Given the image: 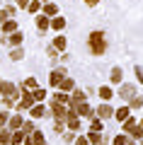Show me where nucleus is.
Masks as SVG:
<instances>
[{
	"label": "nucleus",
	"instance_id": "nucleus-30",
	"mask_svg": "<svg viewBox=\"0 0 143 145\" xmlns=\"http://www.w3.org/2000/svg\"><path fill=\"white\" fill-rule=\"evenodd\" d=\"M141 106H143V97H141V94H136V97L131 99V106H129V109H141Z\"/></svg>",
	"mask_w": 143,
	"mask_h": 145
},
{
	"label": "nucleus",
	"instance_id": "nucleus-25",
	"mask_svg": "<svg viewBox=\"0 0 143 145\" xmlns=\"http://www.w3.org/2000/svg\"><path fill=\"white\" fill-rule=\"evenodd\" d=\"M121 75H124L121 68H114V70H112V82H114V85H119V82H121Z\"/></svg>",
	"mask_w": 143,
	"mask_h": 145
},
{
	"label": "nucleus",
	"instance_id": "nucleus-22",
	"mask_svg": "<svg viewBox=\"0 0 143 145\" xmlns=\"http://www.w3.org/2000/svg\"><path fill=\"white\" fill-rule=\"evenodd\" d=\"M22 123H24V121H22V116H12V119H10V128H12V131H20Z\"/></svg>",
	"mask_w": 143,
	"mask_h": 145
},
{
	"label": "nucleus",
	"instance_id": "nucleus-7",
	"mask_svg": "<svg viewBox=\"0 0 143 145\" xmlns=\"http://www.w3.org/2000/svg\"><path fill=\"white\" fill-rule=\"evenodd\" d=\"M63 80H66V68H56V70L51 72V85H53V87H58Z\"/></svg>",
	"mask_w": 143,
	"mask_h": 145
},
{
	"label": "nucleus",
	"instance_id": "nucleus-43",
	"mask_svg": "<svg viewBox=\"0 0 143 145\" xmlns=\"http://www.w3.org/2000/svg\"><path fill=\"white\" fill-rule=\"evenodd\" d=\"M17 3H20V7H27V5H29V0H17Z\"/></svg>",
	"mask_w": 143,
	"mask_h": 145
},
{
	"label": "nucleus",
	"instance_id": "nucleus-13",
	"mask_svg": "<svg viewBox=\"0 0 143 145\" xmlns=\"http://www.w3.org/2000/svg\"><path fill=\"white\" fill-rule=\"evenodd\" d=\"M129 114H131V109H129V106L114 109V119H117V121H126V119H129Z\"/></svg>",
	"mask_w": 143,
	"mask_h": 145
},
{
	"label": "nucleus",
	"instance_id": "nucleus-4",
	"mask_svg": "<svg viewBox=\"0 0 143 145\" xmlns=\"http://www.w3.org/2000/svg\"><path fill=\"white\" fill-rule=\"evenodd\" d=\"M29 114H32V119H44V116H51V111H49L41 102H36L34 106L29 109Z\"/></svg>",
	"mask_w": 143,
	"mask_h": 145
},
{
	"label": "nucleus",
	"instance_id": "nucleus-26",
	"mask_svg": "<svg viewBox=\"0 0 143 145\" xmlns=\"http://www.w3.org/2000/svg\"><path fill=\"white\" fill-rule=\"evenodd\" d=\"M32 97H34V102H44L46 92H44V89H39V87H36V89H32Z\"/></svg>",
	"mask_w": 143,
	"mask_h": 145
},
{
	"label": "nucleus",
	"instance_id": "nucleus-36",
	"mask_svg": "<svg viewBox=\"0 0 143 145\" xmlns=\"http://www.w3.org/2000/svg\"><path fill=\"white\" fill-rule=\"evenodd\" d=\"M24 87H27V89H36V80H34V78H27V80H24Z\"/></svg>",
	"mask_w": 143,
	"mask_h": 145
},
{
	"label": "nucleus",
	"instance_id": "nucleus-33",
	"mask_svg": "<svg viewBox=\"0 0 143 145\" xmlns=\"http://www.w3.org/2000/svg\"><path fill=\"white\" fill-rule=\"evenodd\" d=\"M22 56H24V51H22L20 46H15V48H12V53H10V58H12V61H20Z\"/></svg>",
	"mask_w": 143,
	"mask_h": 145
},
{
	"label": "nucleus",
	"instance_id": "nucleus-15",
	"mask_svg": "<svg viewBox=\"0 0 143 145\" xmlns=\"http://www.w3.org/2000/svg\"><path fill=\"white\" fill-rule=\"evenodd\" d=\"M82 102H85V92H82V89H73L71 106H75V104H82Z\"/></svg>",
	"mask_w": 143,
	"mask_h": 145
},
{
	"label": "nucleus",
	"instance_id": "nucleus-16",
	"mask_svg": "<svg viewBox=\"0 0 143 145\" xmlns=\"http://www.w3.org/2000/svg\"><path fill=\"white\" fill-rule=\"evenodd\" d=\"M12 12H15V7H10V5H5V7H3V10H0V24L10 20V15H12Z\"/></svg>",
	"mask_w": 143,
	"mask_h": 145
},
{
	"label": "nucleus",
	"instance_id": "nucleus-24",
	"mask_svg": "<svg viewBox=\"0 0 143 145\" xmlns=\"http://www.w3.org/2000/svg\"><path fill=\"white\" fill-rule=\"evenodd\" d=\"M7 41H10L12 46H20V44H22V34H20V31H12V36L7 39Z\"/></svg>",
	"mask_w": 143,
	"mask_h": 145
},
{
	"label": "nucleus",
	"instance_id": "nucleus-28",
	"mask_svg": "<svg viewBox=\"0 0 143 145\" xmlns=\"http://www.w3.org/2000/svg\"><path fill=\"white\" fill-rule=\"evenodd\" d=\"M22 140H24V133H22V131H15V133H12V140H10V143L22 145Z\"/></svg>",
	"mask_w": 143,
	"mask_h": 145
},
{
	"label": "nucleus",
	"instance_id": "nucleus-8",
	"mask_svg": "<svg viewBox=\"0 0 143 145\" xmlns=\"http://www.w3.org/2000/svg\"><path fill=\"white\" fill-rule=\"evenodd\" d=\"M119 97L131 102V99L136 97V87H133V85H121V89H119Z\"/></svg>",
	"mask_w": 143,
	"mask_h": 145
},
{
	"label": "nucleus",
	"instance_id": "nucleus-31",
	"mask_svg": "<svg viewBox=\"0 0 143 145\" xmlns=\"http://www.w3.org/2000/svg\"><path fill=\"white\" fill-rule=\"evenodd\" d=\"M129 143V135L126 133H121V135H117V138L112 140V145H126Z\"/></svg>",
	"mask_w": 143,
	"mask_h": 145
},
{
	"label": "nucleus",
	"instance_id": "nucleus-5",
	"mask_svg": "<svg viewBox=\"0 0 143 145\" xmlns=\"http://www.w3.org/2000/svg\"><path fill=\"white\" fill-rule=\"evenodd\" d=\"M34 97H32V92H22V99H20V104H17V106H20V111H27V109H32L34 106Z\"/></svg>",
	"mask_w": 143,
	"mask_h": 145
},
{
	"label": "nucleus",
	"instance_id": "nucleus-9",
	"mask_svg": "<svg viewBox=\"0 0 143 145\" xmlns=\"http://www.w3.org/2000/svg\"><path fill=\"white\" fill-rule=\"evenodd\" d=\"M136 126H138V121H136V119H131V116H129V119L124 121V131H126V135H133V138H136V135H138Z\"/></svg>",
	"mask_w": 143,
	"mask_h": 145
},
{
	"label": "nucleus",
	"instance_id": "nucleus-41",
	"mask_svg": "<svg viewBox=\"0 0 143 145\" xmlns=\"http://www.w3.org/2000/svg\"><path fill=\"white\" fill-rule=\"evenodd\" d=\"M136 131H138V135H136V138H141V135H143V121H141V123L136 126Z\"/></svg>",
	"mask_w": 143,
	"mask_h": 145
},
{
	"label": "nucleus",
	"instance_id": "nucleus-6",
	"mask_svg": "<svg viewBox=\"0 0 143 145\" xmlns=\"http://www.w3.org/2000/svg\"><path fill=\"white\" fill-rule=\"evenodd\" d=\"M66 123L71 131H78L80 128V119H78V114L73 111V109H68V114H66Z\"/></svg>",
	"mask_w": 143,
	"mask_h": 145
},
{
	"label": "nucleus",
	"instance_id": "nucleus-40",
	"mask_svg": "<svg viewBox=\"0 0 143 145\" xmlns=\"http://www.w3.org/2000/svg\"><path fill=\"white\" fill-rule=\"evenodd\" d=\"M136 78H138V80H141V82H143V70H141V65L136 68Z\"/></svg>",
	"mask_w": 143,
	"mask_h": 145
},
{
	"label": "nucleus",
	"instance_id": "nucleus-19",
	"mask_svg": "<svg viewBox=\"0 0 143 145\" xmlns=\"http://www.w3.org/2000/svg\"><path fill=\"white\" fill-rule=\"evenodd\" d=\"M58 87H61V92H73V89H75V85H73V80H71V78H66L61 85H58Z\"/></svg>",
	"mask_w": 143,
	"mask_h": 145
},
{
	"label": "nucleus",
	"instance_id": "nucleus-39",
	"mask_svg": "<svg viewBox=\"0 0 143 145\" xmlns=\"http://www.w3.org/2000/svg\"><path fill=\"white\" fill-rule=\"evenodd\" d=\"M5 121H7V111H0V126L5 123Z\"/></svg>",
	"mask_w": 143,
	"mask_h": 145
},
{
	"label": "nucleus",
	"instance_id": "nucleus-1",
	"mask_svg": "<svg viewBox=\"0 0 143 145\" xmlns=\"http://www.w3.org/2000/svg\"><path fill=\"white\" fill-rule=\"evenodd\" d=\"M104 48H107L104 34H102V31H92V34H90V51L95 53V56H102Z\"/></svg>",
	"mask_w": 143,
	"mask_h": 145
},
{
	"label": "nucleus",
	"instance_id": "nucleus-38",
	"mask_svg": "<svg viewBox=\"0 0 143 145\" xmlns=\"http://www.w3.org/2000/svg\"><path fill=\"white\" fill-rule=\"evenodd\" d=\"M75 145H90V140H87V135H80V138H75Z\"/></svg>",
	"mask_w": 143,
	"mask_h": 145
},
{
	"label": "nucleus",
	"instance_id": "nucleus-35",
	"mask_svg": "<svg viewBox=\"0 0 143 145\" xmlns=\"http://www.w3.org/2000/svg\"><path fill=\"white\" fill-rule=\"evenodd\" d=\"M27 7H29V12H39L41 10V7H39V0H29V5H27Z\"/></svg>",
	"mask_w": 143,
	"mask_h": 145
},
{
	"label": "nucleus",
	"instance_id": "nucleus-44",
	"mask_svg": "<svg viewBox=\"0 0 143 145\" xmlns=\"http://www.w3.org/2000/svg\"><path fill=\"white\" fill-rule=\"evenodd\" d=\"M126 145H136V143H131V140H129V143H126Z\"/></svg>",
	"mask_w": 143,
	"mask_h": 145
},
{
	"label": "nucleus",
	"instance_id": "nucleus-23",
	"mask_svg": "<svg viewBox=\"0 0 143 145\" xmlns=\"http://www.w3.org/2000/svg\"><path fill=\"white\" fill-rule=\"evenodd\" d=\"M20 131H22L24 135H32L36 128H34V123H32V121H27V123H22V128H20Z\"/></svg>",
	"mask_w": 143,
	"mask_h": 145
},
{
	"label": "nucleus",
	"instance_id": "nucleus-18",
	"mask_svg": "<svg viewBox=\"0 0 143 145\" xmlns=\"http://www.w3.org/2000/svg\"><path fill=\"white\" fill-rule=\"evenodd\" d=\"M12 34V31H17V22L15 20H7V22H3V34Z\"/></svg>",
	"mask_w": 143,
	"mask_h": 145
},
{
	"label": "nucleus",
	"instance_id": "nucleus-17",
	"mask_svg": "<svg viewBox=\"0 0 143 145\" xmlns=\"http://www.w3.org/2000/svg\"><path fill=\"white\" fill-rule=\"evenodd\" d=\"M44 15L46 17H56L58 15V7L53 5V3H46V5H44Z\"/></svg>",
	"mask_w": 143,
	"mask_h": 145
},
{
	"label": "nucleus",
	"instance_id": "nucleus-34",
	"mask_svg": "<svg viewBox=\"0 0 143 145\" xmlns=\"http://www.w3.org/2000/svg\"><path fill=\"white\" fill-rule=\"evenodd\" d=\"M112 94H114V92H112L109 87H100V99H104V102H107V99L112 97Z\"/></svg>",
	"mask_w": 143,
	"mask_h": 145
},
{
	"label": "nucleus",
	"instance_id": "nucleus-27",
	"mask_svg": "<svg viewBox=\"0 0 143 145\" xmlns=\"http://www.w3.org/2000/svg\"><path fill=\"white\" fill-rule=\"evenodd\" d=\"M53 102H58V104H63V106H68V104H71V99H68V94L58 92V94H56V99H53Z\"/></svg>",
	"mask_w": 143,
	"mask_h": 145
},
{
	"label": "nucleus",
	"instance_id": "nucleus-3",
	"mask_svg": "<svg viewBox=\"0 0 143 145\" xmlns=\"http://www.w3.org/2000/svg\"><path fill=\"white\" fill-rule=\"evenodd\" d=\"M49 111H51V116H53V119H56V123H63V121H66V114H68V109L63 106V104L53 102V104H51V109H49Z\"/></svg>",
	"mask_w": 143,
	"mask_h": 145
},
{
	"label": "nucleus",
	"instance_id": "nucleus-2",
	"mask_svg": "<svg viewBox=\"0 0 143 145\" xmlns=\"http://www.w3.org/2000/svg\"><path fill=\"white\" fill-rule=\"evenodd\" d=\"M0 94L5 97V104L10 106V104L17 99V87H15L12 82H5V80H0Z\"/></svg>",
	"mask_w": 143,
	"mask_h": 145
},
{
	"label": "nucleus",
	"instance_id": "nucleus-12",
	"mask_svg": "<svg viewBox=\"0 0 143 145\" xmlns=\"http://www.w3.org/2000/svg\"><path fill=\"white\" fill-rule=\"evenodd\" d=\"M97 116H100V119L104 121V119H109V116H114V109L109 106V104H102V106L97 109Z\"/></svg>",
	"mask_w": 143,
	"mask_h": 145
},
{
	"label": "nucleus",
	"instance_id": "nucleus-21",
	"mask_svg": "<svg viewBox=\"0 0 143 145\" xmlns=\"http://www.w3.org/2000/svg\"><path fill=\"white\" fill-rule=\"evenodd\" d=\"M51 27H53L56 31H61L63 27H66V20H63V17H53V20H51Z\"/></svg>",
	"mask_w": 143,
	"mask_h": 145
},
{
	"label": "nucleus",
	"instance_id": "nucleus-42",
	"mask_svg": "<svg viewBox=\"0 0 143 145\" xmlns=\"http://www.w3.org/2000/svg\"><path fill=\"white\" fill-rule=\"evenodd\" d=\"M97 3H100V0H85V5H90V7H95Z\"/></svg>",
	"mask_w": 143,
	"mask_h": 145
},
{
	"label": "nucleus",
	"instance_id": "nucleus-20",
	"mask_svg": "<svg viewBox=\"0 0 143 145\" xmlns=\"http://www.w3.org/2000/svg\"><path fill=\"white\" fill-rule=\"evenodd\" d=\"M66 36H56V41H53V48H56V51H66Z\"/></svg>",
	"mask_w": 143,
	"mask_h": 145
},
{
	"label": "nucleus",
	"instance_id": "nucleus-37",
	"mask_svg": "<svg viewBox=\"0 0 143 145\" xmlns=\"http://www.w3.org/2000/svg\"><path fill=\"white\" fill-rule=\"evenodd\" d=\"M92 131H102V119H92Z\"/></svg>",
	"mask_w": 143,
	"mask_h": 145
},
{
	"label": "nucleus",
	"instance_id": "nucleus-32",
	"mask_svg": "<svg viewBox=\"0 0 143 145\" xmlns=\"http://www.w3.org/2000/svg\"><path fill=\"white\" fill-rule=\"evenodd\" d=\"M12 140V133H7V131H0V145H7Z\"/></svg>",
	"mask_w": 143,
	"mask_h": 145
},
{
	"label": "nucleus",
	"instance_id": "nucleus-11",
	"mask_svg": "<svg viewBox=\"0 0 143 145\" xmlns=\"http://www.w3.org/2000/svg\"><path fill=\"white\" fill-rule=\"evenodd\" d=\"M73 111H75L78 116H92V109L87 106L85 102H82V104H75V106H73Z\"/></svg>",
	"mask_w": 143,
	"mask_h": 145
},
{
	"label": "nucleus",
	"instance_id": "nucleus-10",
	"mask_svg": "<svg viewBox=\"0 0 143 145\" xmlns=\"http://www.w3.org/2000/svg\"><path fill=\"white\" fill-rule=\"evenodd\" d=\"M87 140H90L92 145H104V143H107V138H104V135L100 133V131H92V133L87 135Z\"/></svg>",
	"mask_w": 143,
	"mask_h": 145
},
{
	"label": "nucleus",
	"instance_id": "nucleus-14",
	"mask_svg": "<svg viewBox=\"0 0 143 145\" xmlns=\"http://www.w3.org/2000/svg\"><path fill=\"white\" fill-rule=\"evenodd\" d=\"M36 27H39L41 31H46L49 27H51V20H49L46 15H39V17H36Z\"/></svg>",
	"mask_w": 143,
	"mask_h": 145
},
{
	"label": "nucleus",
	"instance_id": "nucleus-29",
	"mask_svg": "<svg viewBox=\"0 0 143 145\" xmlns=\"http://www.w3.org/2000/svg\"><path fill=\"white\" fill-rule=\"evenodd\" d=\"M32 140H34V145H46V140H44V135H41L39 131H34V133H32Z\"/></svg>",
	"mask_w": 143,
	"mask_h": 145
}]
</instances>
